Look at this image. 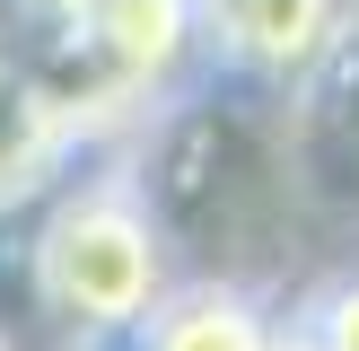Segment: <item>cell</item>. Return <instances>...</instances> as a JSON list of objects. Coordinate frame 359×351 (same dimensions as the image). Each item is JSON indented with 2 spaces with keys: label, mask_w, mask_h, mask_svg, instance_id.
Listing matches in <instances>:
<instances>
[{
  "label": "cell",
  "mask_w": 359,
  "mask_h": 351,
  "mask_svg": "<svg viewBox=\"0 0 359 351\" xmlns=\"http://www.w3.org/2000/svg\"><path fill=\"white\" fill-rule=\"evenodd\" d=\"M35 298L70 333H140V316L167 298V228L149 220V193L88 185L53 202L35 228Z\"/></svg>",
  "instance_id": "cell-1"
},
{
  "label": "cell",
  "mask_w": 359,
  "mask_h": 351,
  "mask_svg": "<svg viewBox=\"0 0 359 351\" xmlns=\"http://www.w3.org/2000/svg\"><path fill=\"white\" fill-rule=\"evenodd\" d=\"M140 351H280V325L245 298V281H184L167 290L132 333Z\"/></svg>",
  "instance_id": "cell-2"
},
{
  "label": "cell",
  "mask_w": 359,
  "mask_h": 351,
  "mask_svg": "<svg viewBox=\"0 0 359 351\" xmlns=\"http://www.w3.org/2000/svg\"><path fill=\"white\" fill-rule=\"evenodd\" d=\"M210 44H228L255 70H307L316 53L333 44V0H193Z\"/></svg>",
  "instance_id": "cell-3"
},
{
  "label": "cell",
  "mask_w": 359,
  "mask_h": 351,
  "mask_svg": "<svg viewBox=\"0 0 359 351\" xmlns=\"http://www.w3.org/2000/svg\"><path fill=\"white\" fill-rule=\"evenodd\" d=\"M79 35L97 53V70H114L123 88H149V79H167L184 62L202 18H193V0H97L79 18Z\"/></svg>",
  "instance_id": "cell-4"
},
{
  "label": "cell",
  "mask_w": 359,
  "mask_h": 351,
  "mask_svg": "<svg viewBox=\"0 0 359 351\" xmlns=\"http://www.w3.org/2000/svg\"><path fill=\"white\" fill-rule=\"evenodd\" d=\"M62 140V97L44 79H27L18 62H0V202L18 185H35V167L53 158Z\"/></svg>",
  "instance_id": "cell-5"
},
{
  "label": "cell",
  "mask_w": 359,
  "mask_h": 351,
  "mask_svg": "<svg viewBox=\"0 0 359 351\" xmlns=\"http://www.w3.org/2000/svg\"><path fill=\"white\" fill-rule=\"evenodd\" d=\"M307 343L316 351H359V281H342V290L307 316Z\"/></svg>",
  "instance_id": "cell-6"
},
{
  "label": "cell",
  "mask_w": 359,
  "mask_h": 351,
  "mask_svg": "<svg viewBox=\"0 0 359 351\" xmlns=\"http://www.w3.org/2000/svg\"><path fill=\"white\" fill-rule=\"evenodd\" d=\"M280 351H316V343H307V325H290V333H280Z\"/></svg>",
  "instance_id": "cell-7"
},
{
  "label": "cell",
  "mask_w": 359,
  "mask_h": 351,
  "mask_svg": "<svg viewBox=\"0 0 359 351\" xmlns=\"http://www.w3.org/2000/svg\"><path fill=\"white\" fill-rule=\"evenodd\" d=\"M0 351H9V343H0Z\"/></svg>",
  "instance_id": "cell-8"
}]
</instances>
